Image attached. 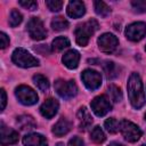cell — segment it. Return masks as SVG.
Listing matches in <instances>:
<instances>
[{
    "instance_id": "7a4b0ae2",
    "label": "cell",
    "mask_w": 146,
    "mask_h": 146,
    "mask_svg": "<svg viewBox=\"0 0 146 146\" xmlns=\"http://www.w3.org/2000/svg\"><path fill=\"white\" fill-rule=\"evenodd\" d=\"M98 23L96 19H89L80 25H78V27L75 29V40L76 43L81 47L87 46V43L89 42L90 36L98 30Z\"/></svg>"
},
{
    "instance_id": "8992f818",
    "label": "cell",
    "mask_w": 146,
    "mask_h": 146,
    "mask_svg": "<svg viewBox=\"0 0 146 146\" xmlns=\"http://www.w3.org/2000/svg\"><path fill=\"white\" fill-rule=\"evenodd\" d=\"M55 89L57 91V94L63 97V98H72L76 95L78 88L76 84L74 83V81L70 80V81H65V80H57L55 82Z\"/></svg>"
},
{
    "instance_id": "e575fe53",
    "label": "cell",
    "mask_w": 146,
    "mask_h": 146,
    "mask_svg": "<svg viewBox=\"0 0 146 146\" xmlns=\"http://www.w3.org/2000/svg\"><path fill=\"white\" fill-rule=\"evenodd\" d=\"M108 146H123V145L120 144V143H115V141H113V143H111Z\"/></svg>"
},
{
    "instance_id": "5bb4252c",
    "label": "cell",
    "mask_w": 146,
    "mask_h": 146,
    "mask_svg": "<svg viewBox=\"0 0 146 146\" xmlns=\"http://www.w3.org/2000/svg\"><path fill=\"white\" fill-rule=\"evenodd\" d=\"M84 13H86V8H84V5L82 1L73 0L67 6V15L72 18H79V17L83 16Z\"/></svg>"
},
{
    "instance_id": "f546056e",
    "label": "cell",
    "mask_w": 146,
    "mask_h": 146,
    "mask_svg": "<svg viewBox=\"0 0 146 146\" xmlns=\"http://www.w3.org/2000/svg\"><path fill=\"white\" fill-rule=\"evenodd\" d=\"M63 1H59V0H48L46 1V5L48 6V8L51 10V11H59L63 7Z\"/></svg>"
},
{
    "instance_id": "f1b7e54d",
    "label": "cell",
    "mask_w": 146,
    "mask_h": 146,
    "mask_svg": "<svg viewBox=\"0 0 146 146\" xmlns=\"http://www.w3.org/2000/svg\"><path fill=\"white\" fill-rule=\"evenodd\" d=\"M131 6L136 13H145L146 11V1H144V0H133V1H131Z\"/></svg>"
},
{
    "instance_id": "ba28073f",
    "label": "cell",
    "mask_w": 146,
    "mask_h": 146,
    "mask_svg": "<svg viewBox=\"0 0 146 146\" xmlns=\"http://www.w3.org/2000/svg\"><path fill=\"white\" fill-rule=\"evenodd\" d=\"M90 106H91V110L92 112L97 115V116H104L107 112L111 111L112 108V105L110 103V99L105 96V95H100V96H97L95 97L91 103H90Z\"/></svg>"
},
{
    "instance_id": "d590c367",
    "label": "cell",
    "mask_w": 146,
    "mask_h": 146,
    "mask_svg": "<svg viewBox=\"0 0 146 146\" xmlns=\"http://www.w3.org/2000/svg\"><path fill=\"white\" fill-rule=\"evenodd\" d=\"M56 146H64V145H63V144H62V143H58V144H57V145H56Z\"/></svg>"
},
{
    "instance_id": "44dd1931",
    "label": "cell",
    "mask_w": 146,
    "mask_h": 146,
    "mask_svg": "<svg viewBox=\"0 0 146 146\" xmlns=\"http://www.w3.org/2000/svg\"><path fill=\"white\" fill-rule=\"evenodd\" d=\"M33 82H34V84H35L41 91H43V92H46V91L49 89V82H48L47 78L43 76L42 74H35V75L33 76Z\"/></svg>"
},
{
    "instance_id": "d6986e66",
    "label": "cell",
    "mask_w": 146,
    "mask_h": 146,
    "mask_svg": "<svg viewBox=\"0 0 146 146\" xmlns=\"http://www.w3.org/2000/svg\"><path fill=\"white\" fill-rule=\"evenodd\" d=\"M17 124L19 125L21 130H31L35 127V121L30 115H21L17 117Z\"/></svg>"
},
{
    "instance_id": "6da1fadb",
    "label": "cell",
    "mask_w": 146,
    "mask_h": 146,
    "mask_svg": "<svg viewBox=\"0 0 146 146\" xmlns=\"http://www.w3.org/2000/svg\"><path fill=\"white\" fill-rule=\"evenodd\" d=\"M128 95L131 105L135 108H140L145 104V92L143 82L137 73H132L128 80Z\"/></svg>"
},
{
    "instance_id": "9c48e42d",
    "label": "cell",
    "mask_w": 146,
    "mask_h": 146,
    "mask_svg": "<svg viewBox=\"0 0 146 146\" xmlns=\"http://www.w3.org/2000/svg\"><path fill=\"white\" fill-rule=\"evenodd\" d=\"M81 79L84 83V86L89 90H95L102 84V75L97 71L94 70H86L81 74Z\"/></svg>"
},
{
    "instance_id": "4fadbf2b",
    "label": "cell",
    "mask_w": 146,
    "mask_h": 146,
    "mask_svg": "<svg viewBox=\"0 0 146 146\" xmlns=\"http://www.w3.org/2000/svg\"><path fill=\"white\" fill-rule=\"evenodd\" d=\"M18 140V132L13 129L7 128L3 123H1V145L7 146L17 143Z\"/></svg>"
},
{
    "instance_id": "83f0119b",
    "label": "cell",
    "mask_w": 146,
    "mask_h": 146,
    "mask_svg": "<svg viewBox=\"0 0 146 146\" xmlns=\"http://www.w3.org/2000/svg\"><path fill=\"white\" fill-rule=\"evenodd\" d=\"M103 68H104V72L106 73V75H107L108 79H113L114 76H116V73H115V64L113 62L106 60L103 64Z\"/></svg>"
},
{
    "instance_id": "74e56055",
    "label": "cell",
    "mask_w": 146,
    "mask_h": 146,
    "mask_svg": "<svg viewBox=\"0 0 146 146\" xmlns=\"http://www.w3.org/2000/svg\"><path fill=\"white\" fill-rule=\"evenodd\" d=\"M145 119H146V114H145Z\"/></svg>"
},
{
    "instance_id": "e0dca14e",
    "label": "cell",
    "mask_w": 146,
    "mask_h": 146,
    "mask_svg": "<svg viewBox=\"0 0 146 146\" xmlns=\"http://www.w3.org/2000/svg\"><path fill=\"white\" fill-rule=\"evenodd\" d=\"M80 60V54L76 50H68L63 56V63L68 68H76Z\"/></svg>"
},
{
    "instance_id": "d6a6232c",
    "label": "cell",
    "mask_w": 146,
    "mask_h": 146,
    "mask_svg": "<svg viewBox=\"0 0 146 146\" xmlns=\"http://www.w3.org/2000/svg\"><path fill=\"white\" fill-rule=\"evenodd\" d=\"M0 41H1V46H0V47H1L2 49H5V48L9 44V38H8L3 32L0 34Z\"/></svg>"
},
{
    "instance_id": "7402d4cb",
    "label": "cell",
    "mask_w": 146,
    "mask_h": 146,
    "mask_svg": "<svg viewBox=\"0 0 146 146\" xmlns=\"http://www.w3.org/2000/svg\"><path fill=\"white\" fill-rule=\"evenodd\" d=\"M51 27L56 31H62V30H65L68 27V22L62 17V16H57L55 18H52L51 21Z\"/></svg>"
},
{
    "instance_id": "277c9868",
    "label": "cell",
    "mask_w": 146,
    "mask_h": 146,
    "mask_svg": "<svg viewBox=\"0 0 146 146\" xmlns=\"http://www.w3.org/2000/svg\"><path fill=\"white\" fill-rule=\"evenodd\" d=\"M120 131L123 137L130 143H135L141 137V130L139 129V127L128 120H122L120 122Z\"/></svg>"
},
{
    "instance_id": "8fae6325",
    "label": "cell",
    "mask_w": 146,
    "mask_h": 146,
    "mask_svg": "<svg viewBox=\"0 0 146 146\" xmlns=\"http://www.w3.org/2000/svg\"><path fill=\"white\" fill-rule=\"evenodd\" d=\"M125 35L131 41H139L146 35V24L143 22H137L130 24L125 29Z\"/></svg>"
},
{
    "instance_id": "8d00e7d4",
    "label": "cell",
    "mask_w": 146,
    "mask_h": 146,
    "mask_svg": "<svg viewBox=\"0 0 146 146\" xmlns=\"http://www.w3.org/2000/svg\"><path fill=\"white\" fill-rule=\"evenodd\" d=\"M141 146H146V144H144V145H141Z\"/></svg>"
},
{
    "instance_id": "3957f363",
    "label": "cell",
    "mask_w": 146,
    "mask_h": 146,
    "mask_svg": "<svg viewBox=\"0 0 146 146\" xmlns=\"http://www.w3.org/2000/svg\"><path fill=\"white\" fill-rule=\"evenodd\" d=\"M11 59L17 66H21V67H24V68L33 67V66L39 65V60L34 56H32L27 50H25L24 48L15 49L13 55H11Z\"/></svg>"
},
{
    "instance_id": "ffe728a7",
    "label": "cell",
    "mask_w": 146,
    "mask_h": 146,
    "mask_svg": "<svg viewBox=\"0 0 146 146\" xmlns=\"http://www.w3.org/2000/svg\"><path fill=\"white\" fill-rule=\"evenodd\" d=\"M68 46H70V41L65 36H58V38L54 39L52 43H51V48L54 51H60Z\"/></svg>"
},
{
    "instance_id": "52a82bcc",
    "label": "cell",
    "mask_w": 146,
    "mask_h": 146,
    "mask_svg": "<svg viewBox=\"0 0 146 146\" xmlns=\"http://www.w3.org/2000/svg\"><path fill=\"white\" fill-rule=\"evenodd\" d=\"M27 31L33 40H43L47 35L43 23L38 17H32L27 23Z\"/></svg>"
},
{
    "instance_id": "484cf974",
    "label": "cell",
    "mask_w": 146,
    "mask_h": 146,
    "mask_svg": "<svg viewBox=\"0 0 146 146\" xmlns=\"http://www.w3.org/2000/svg\"><path fill=\"white\" fill-rule=\"evenodd\" d=\"M104 125H105L106 130H107L108 132H111V133H115V132H117V131L120 130V122H117V120L114 119V117L107 119V120L105 121Z\"/></svg>"
},
{
    "instance_id": "5b68a950",
    "label": "cell",
    "mask_w": 146,
    "mask_h": 146,
    "mask_svg": "<svg viewBox=\"0 0 146 146\" xmlns=\"http://www.w3.org/2000/svg\"><path fill=\"white\" fill-rule=\"evenodd\" d=\"M15 95H16L17 99L24 105L30 106V105H33L38 102L36 92L32 88H30L29 86H24V84L18 86L15 90Z\"/></svg>"
},
{
    "instance_id": "1f68e13d",
    "label": "cell",
    "mask_w": 146,
    "mask_h": 146,
    "mask_svg": "<svg viewBox=\"0 0 146 146\" xmlns=\"http://www.w3.org/2000/svg\"><path fill=\"white\" fill-rule=\"evenodd\" d=\"M68 146H84V141H83L80 137L75 136V137H73L72 139H70Z\"/></svg>"
},
{
    "instance_id": "cb8c5ba5",
    "label": "cell",
    "mask_w": 146,
    "mask_h": 146,
    "mask_svg": "<svg viewBox=\"0 0 146 146\" xmlns=\"http://www.w3.org/2000/svg\"><path fill=\"white\" fill-rule=\"evenodd\" d=\"M108 96L110 99H112L114 103H117L122 99V92L121 89L114 84H110L108 86Z\"/></svg>"
},
{
    "instance_id": "9a60e30c",
    "label": "cell",
    "mask_w": 146,
    "mask_h": 146,
    "mask_svg": "<svg viewBox=\"0 0 146 146\" xmlns=\"http://www.w3.org/2000/svg\"><path fill=\"white\" fill-rule=\"evenodd\" d=\"M76 116H78V122H79V127H80L81 130H86V129H88V128L91 125V123H92V117H91L89 111H88L84 106L81 107V108L78 111Z\"/></svg>"
},
{
    "instance_id": "2e32d148",
    "label": "cell",
    "mask_w": 146,
    "mask_h": 146,
    "mask_svg": "<svg viewBox=\"0 0 146 146\" xmlns=\"http://www.w3.org/2000/svg\"><path fill=\"white\" fill-rule=\"evenodd\" d=\"M23 144L25 146H47V140L40 133H30L23 138Z\"/></svg>"
},
{
    "instance_id": "d4e9b609",
    "label": "cell",
    "mask_w": 146,
    "mask_h": 146,
    "mask_svg": "<svg viewBox=\"0 0 146 146\" xmlns=\"http://www.w3.org/2000/svg\"><path fill=\"white\" fill-rule=\"evenodd\" d=\"M90 138H91L95 143H97V144H100V143H103V141L106 139L104 131H103V130L100 129V127H98V125H96V127L91 130Z\"/></svg>"
},
{
    "instance_id": "603a6c76",
    "label": "cell",
    "mask_w": 146,
    "mask_h": 146,
    "mask_svg": "<svg viewBox=\"0 0 146 146\" xmlns=\"http://www.w3.org/2000/svg\"><path fill=\"white\" fill-rule=\"evenodd\" d=\"M94 6H95V11L102 17H106L111 11L110 7L104 1H95Z\"/></svg>"
},
{
    "instance_id": "7c38bea8",
    "label": "cell",
    "mask_w": 146,
    "mask_h": 146,
    "mask_svg": "<svg viewBox=\"0 0 146 146\" xmlns=\"http://www.w3.org/2000/svg\"><path fill=\"white\" fill-rule=\"evenodd\" d=\"M57 110H58V102L54 98H49L41 105L40 113L46 119H51L57 113Z\"/></svg>"
},
{
    "instance_id": "30bf717a",
    "label": "cell",
    "mask_w": 146,
    "mask_h": 146,
    "mask_svg": "<svg viewBox=\"0 0 146 146\" xmlns=\"http://www.w3.org/2000/svg\"><path fill=\"white\" fill-rule=\"evenodd\" d=\"M119 44L117 38L112 33H104L98 38V46L103 52H113Z\"/></svg>"
},
{
    "instance_id": "f35d334b",
    "label": "cell",
    "mask_w": 146,
    "mask_h": 146,
    "mask_svg": "<svg viewBox=\"0 0 146 146\" xmlns=\"http://www.w3.org/2000/svg\"><path fill=\"white\" fill-rule=\"evenodd\" d=\"M145 50H146V47H145Z\"/></svg>"
},
{
    "instance_id": "ac0fdd59",
    "label": "cell",
    "mask_w": 146,
    "mask_h": 146,
    "mask_svg": "<svg viewBox=\"0 0 146 146\" xmlns=\"http://www.w3.org/2000/svg\"><path fill=\"white\" fill-rule=\"evenodd\" d=\"M70 129H71V123L65 117H60L52 127V132L56 136H64L70 131Z\"/></svg>"
},
{
    "instance_id": "4dcf8cb0",
    "label": "cell",
    "mask_w": 146,
    "mask_h": 146,
    "mask_svg": "<svg viewBox=\"0 0 146 146\" xmlns=\"http://www.w3.org/2000/svg\"><path fill=\"white\" fill-rule=\"evenodd\" d=\"M18 3L22 6V7H24V8H26V9H30V10H34V9H36V7H38V3L35 2V1H32V0H21V1H18Z\"/></svg>"
},
{
    "instance_id": "836d02e7",
    "label": "cell",
    "mask_w": 146,
    "mask_h": 146,
    "mask_svg": "<svg viewBox=\"0 0 146 146\" xmlns=\"http://www.w3.org/2000/svg\"><path fill=\"white\" fill-rule=\"evenodd\" d=\"M6 92H5V89H1V110H5V106H6Z\"/></svg>"
},
{
    "instance_id": "4316f807",
    "label": "cell",
    "mask_w": 146,
    "mask_h": 146,
    "mask_svg": "<svg viewBox=\"0 0 146 146\" xmlns=\"http://www.w3.org/2000/svg\"><path fill=\"white\" fill-rule=\"evenodd\" d=\"M22 21H23L22 14H21L18 10L13 9L11 13H10V16H9V24H10V26L15 27V26H17L18 24H21Z\"/></svg>"
}]
</instances>
